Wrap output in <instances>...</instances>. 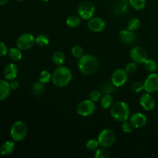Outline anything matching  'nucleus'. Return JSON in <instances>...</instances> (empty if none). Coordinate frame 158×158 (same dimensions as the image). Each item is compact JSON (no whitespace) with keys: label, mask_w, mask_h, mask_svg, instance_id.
<instances>
[{"label":"nucleus","mask_w":158,"mask_h":158,"mask_svg":"<svg viewBox=\"0 0 158 158\" xmlns=\"http://www.w3.org/2000/svg\"><path fill=\"white\" fill-rule=\"evenodd\" d=\"M78 69L83 74L91 76L95 74L99 69V61L97 58L90 54H86L80 57L77 63Z\"/></svg>","instance_id":"1"},{"label":"nucleus","mask_w":158,"mask_h":158,"mask_svg":"<svg viewBox=\"0 0 158 158\" xmlns=\"http://www.w3.org/2000/svg\"><path fill=\"white\" fill-rule=\"evenodd\" d=\"M73 78L72 71L69 68L59 66L52 74V82L56 87H64L71 82Z\"/></svg>","instance_id":"2"},{"label":"nucleus","mask_w":158,"mask_h":158,"mask_svg":"<svg viewBox=\"0 0 158 158\" xmlns=\"http://www.w3.org/2000/svg\"><path fill=\"white\" fill-rule=\"evenodd\" d=\"M130 107L127 103L123 101H118L114 103L110 107V115L114 120L123 122L130 117Z\"/></svg>","instance_id":"3"},{"label":"nucleus","mask_w":158,"mask_h":158,"mask_svg":"<svg viewBox=\"0 0 158 158\" xmlns=\"http://www.w3.org/2000/svg\"><path fill=\"white\" fill-rule=\"evenodd\" d=\"M28 129L26 123L23 121H16L12 124L10 130V136L14 141H22L27 135Z\"/></svg>","instance_id":"4"},{"label":"nucleus","mask_w":158,"mask_h":158,"mask_svg":"<svg viewBox=\"0 0 158 158\" xmlns=\"http://www.w3.org/2000/svg\"><path fill=\"white\" fill-rule=\"evenodd\" d=\"M116 141V134L111 129H104L98 136L99 144L101 148H108L112 147Z\"/></svg>","instance_id":"5"},{"label":"nucleus","mask_w":158,"mask_h":158,"mask_svg":"<svg viewBox=\"0 0 158 158\" xmlns=\"http://www.w3.org/2000/svg\"><path fill=\"white\" fill-rule=\"evenodd\" d=\"M96 110L95 102L91 100H84L80 102L77 106V112L81 117H89Z\"/></svg>","instance_id":"6"},{"label":"nucleus","mask_w":158,"mask_h":158,"mask_svg":"<svg viewBox=\"0 0 158 158\" xmlns=\"http://www.w3.org/2000/svg\"><path fill=\"white\" fill-rule=\"evenodd\" d=\"M35 43V38L31 33H23L17 39L16 46L23 51L30 49Z\"/></svg>","instance_id":"7"},{"label":"nucleus","mask_w":158,"mask_h":158,"mask_svg":"<svg viewBox=\"0 0 158 158\" xmlns=\"http://www.w3.org/2000/svg\"><path fill=\"white\" fill-rule=\"evenodd\" d=\"M79 16L84 20H89L95 14V6L90 2H83L78 8Z\"/></svg>","instance_id":"8"},{"label":"nucleus","mask_w":158,"mask_h":158,"mask_svg":"<svg viewBox=\"0 0 158 158\" xmlns=\"http://www.w3.org/2000/svg\"><path fill=\"white\" fill-rule=\"evenodd\" d=\"M130 56L133 62L138 64L144 63V62L148 59V54L146 49L139 46L132 48Z\"/></svg>","instance_id":"9"},{"label":"nucleus","mask_w":158,"mask_h":158,"mask_svg":"<svg viewBox=\"0 0 158 158\" xmlns=\"http://www.w3.org/2000/svg\"><path fill=\"white\" fill-rule=\"evenodd\" d=\"M128 80V73L123 68H118L114 71L111 77V81L117 87L123 86Z\"/></svg>","instance_id":"10"},{"label":"nucleus","mask_w":158,"mask_h":158,"mask_svg":"<svg viewBox=\"0 0 158 158\" xmlns=\"http://www.w3.org/2000/svg\"><path fill=\"white\" fill-rule=\"evenodd\" d=\"M144 90L149 94L158 92V74L152 73L150 74L143 83Z\"/></svg>","instance_id":"11"},{"label":"nucleus","mask_w":158,"mask_h":158,"mask_svg":"<svg viewBox=\"0 0 158 158\" xmlns=\"http://www.w3.org/2000/svg\"><path fill=\"white\" fill-rule=\"evenodd\" d=\"M139 103L141 107L147 111L152 110L156 106L155 100L149 93L142 94L139 99Z\"/></svg>","instance_id":"12"},{"label":"nucleus","mask_w":158,"mask_h":158,"mask_svg":"<svg viewBox=\"0 0 158 158\" xmlns=\"http://www.w3.org/2000/svg\"><path fill=\"white\" fill-rule=\"evenodd\" d=\"M106 23L103 19L100 17H93L87 23L88 29L94 32H102L105 29Z\"/></svg>","instance_id":"13"},{"label":"nucleus","mask_w":158,"mask_h":158,"mask_svg":"<svg viewBox=\"0 0 158 158\" xmlns=\"http://www.w3.org/2000/svg\"><path fill=\"white\" fill-rule=\"evenodd\" d=\"M130 122L134 127L137 128V129H140L146 126L147 123H148V119L144 114H141V113H136L131 116Z\"/></svg>","instance_id":"14"},{"label":"nucleus","mask_w":158,"mask_h":158,"mask_svg":"<svg viewBox=\"0 0 158 158\" xmlns=\"http://www.w3.org/2000/svg\"><path fill=\"white\" fill-rule=\"evenodd\" d=\"M129 1L117 0L113 5V13L117 16H120V15L127 13L128 9H129Z\"/></svg>","instance_id":"15"},{"label":"nucleus","mask_w":158,"mask_h":158,"mask_svg":"<svg viewBox=\"0 0 158 158\" xmlns=\"http://www.w3.org/2000/svg\"><path fill=\"white\" fill-rule=\"evenodd\" d=\"M119 38L123 44L129 45V46L134 44L137 40V36L134 34V32L128 30V29L120 31V33H119Z\"/></svg>","instance_id":"16"},{"label":"nucleus","mask_w":158,"mask_h":158,"mask_svg":"<svg viewBox=\"0 0 158 158\" xmlns=\"http://www.w3.org/2000/svg\"><path fill=\"white\" fill-rule=\"evenodd\" d=\"M19 69L18 67L14 63H9L6 66L4 69V77L7 80H13L18 76Z\"/></svg>","instance_id":"17"},{"label":"nucleus","mask_w":158,"mask_h":158,"mask_svg":"<svg viewBox=\"0 0 158 158\" xmlns=\"http://www.w3.org/2000/svg\"><path fill=\"white\" fill-rule=\"evenodd\" d=\"M10 83L5 80H0V101L6 100L11 93Z\"/></svg>","instance_id":"18"},{"label":"nucleus","mask_w":158,"mask_h":158,"mask_svg":"<svg viewBox=\"0 0 158 158\" xmlns=\"http://www.w3.org/2000/svg\"><path fill=\"white\" fill-rule=\"evenodd\" d=\"M119 87H117L116 85L114 84L112 81H106L104 82L101 85V92L104 94H114L117 92V89Z\"/></svg>","instance_id":"19"},{"label":"nucleus","mask_w":158,"mask_h":158,"mask_svg":"<svg viewBox=\"0 0 158 158\" xmlns=\"http://www.w3.org/2000/svg\"><path fill=\"white\" fill-rule=\"evenodd\" d=\"M46 91V86L45 83L40 81L35 82L32 86V92L36 97H41L43 95Z\"/></svg>","instance_id":"20"},{"label":"nucleus","mask_w":158,"mask_h":158,"mask_svg":"<svg viewBox=\"0 0 158 158\" xmlns=\"http://www.w3.org/2000/svg\"><path fill=\"white\" fill-rule=\"evenodd\" d=\"M14 149H15V144L12 141H6L2 145L1 148H0V154L3 156H8L10 155L12 152H13Z\"/></svg>","instance_id":"21"},{"label":"nucleus","mask_w":158,"mask_h":158,"mask_svg":"<svg viewBox=\"0 0 158 158\" xmlns=\"http://www.w3.org/2000/svg\"><path fill=\"white\" fill-rule=\"evenodd\" d=\"M65 60H66V56L61 51H56L52 55V62L54 64L57 65V66H62L64 63Z\"/></svg>","instance_id":"22"},{"label":"nucleus","mask_w":158,"mask_h":158,"mask_svg":"<svg viewBox=\"0 0 158 158\" xmlns=\"http://www.w3.org/2000/svg\"><path fill=\"white\" fill-rule=\"evenodd\" d=\"M114 104V100L110 94H104L100 98V105L103 109H109Z\"/></svg>","instance_id":"23"},{"label":"nucleus","mask_w":158,"mask_h":158,"mask_svg":"<svg viewBox=\"0 0 158 158\" xmlns=\"http://www.w3.org/2000/svg\"><path fill=\"white\" fill-rule=\"evenodd\" d=\"M66 23L69 28H77L81 23V19H80V17L77 16V15H69L66 19Z\"/></svg>","instance_id":"24"},{"label":"nucleus","mask_w":158,"mask_h":158,"mask_svg":"<svg viewBox=\"0 0 158 158\" xmlns=\"http://www.w3.org/2000/svg\"><path fill=\"white\" fill-rule=\"evenodd\" d=\"M140 20L137 18H132L128 21L127 25V29L132 32H135L140 27Z\"/></svg>","instance_id":"25"},{"label":"nucleus","mask_w":158,"mask_h":158,"mask_svg":"<svg viewBox=\"0 0 158 158\" xmlns=\"http://www.w3.org/2000/svg\"><path fill=\"white\" fill-rule=\"evenodd\" d=\"M49 43V39L44 34H40L35 37V44L40 47H45Z\"/></svg>","instance_id":"26"},{"label":"nucleus","mask_w":158,"mask_h":158,"mask_svg":"<svg viewBox=\"0 0 158 158\" xmlns=\"http://www.w3.org/2000/svg\"><path fill=\"white\" fill-rule=\"evenodd\" d=\"M9 56L14 61H19L23 57L21 49L19 48H10L9 50Z\"/></svg>","instance_id":"27"},{"label":"nucleus","mask_w":158,"mask_h":158,"mask_svg":"<svg viewBox=\"0 0 158 158\" xmlns=\"http://www.w3.org/2000/svg\"><path fill=\"white\" fill-rule=\"evenodd\" d=\"M143 65H144V69L148 72L154 73L157 69V63L154 60H149V59H148L144 62Z\"/></svg>","instance_id":"28"},{"label":"nucleus","mask_w":158,"mask_h":158,"mask_svg":"<svg viewBox=\"0 0 158 158\" xmlns=\"http://www.w3.org/2000/svg\"><path fill=\"white\" fill-rule=\"evenodd\" d=\"M129 3L136 10H142L146 6V0H129Z\"/></svg>","instance_id":"29"},{"label":"nucleus","mask_w":158,"mask_h":158,"mask_svg":"<svg viewBox=\"0 0 158 158\" xmlns=\"http://www.w3.org/2000/svg\"><path fill=\"white\" fill-rule=\"evenodd\" d=\"M50 80H52V74L49 71L43 70L39 74V81L46 84V83H49Z\"/></svg>","instance_id":"30"},{"label":"nucleus","mask_w":158,"mask_h":158,"mask_svg":"<svg viewBox=\"0 0 158 158\" xmlns=\"http://www.w3.org/2000/svg\"><path fill=\"white\" fill-rule=\"evenodd\" d=\"M71 53H72V55L75 58L80 59V57H82L84 55V51H83V49L82 46L77 45V46H74L72 48V49H71Z\"/></svg>","instance_id":"31"},{"label":"nucleus","mask_w":158,"mask_h":158,"mask_svg":"<svg viewBox=\"0 0 158 158\" xmlns=\"http://www.w3.org/2000/svg\"><path fill=\"white\" fill-rule=\"evenodd\" d=\"M99 146L100 144H99L98 140H95V139H89L86 143V148L90 151H96L99 148Z\"/></svg>","instance_id":"32"},{"label":"nucleus","mask_w":158,"mask_h":158,"mask_svg":"<svg viewBox=\"0 0 158 158\" xmlns=\"http://www.w3.org/2000/svg\"><path fill=\"white\" fill-rule=\"evenodd\" d=\"M133 125L131 124V123L130 122V120L128 121L127 120H125V121L122 122L121 125V129L123 131V132H124L125 134H131L133 131Z\"/></svg>","instance_id":"33"},{"label":"nucleus","mask_w":158,"mask_h":158,"mask_svg":"<svg viewBox=\"0 0 158 158\" xmlns=\"http://www.w3.org/2000/svg\"><path fill=\"white\" fill-rule=\"evenodd\" d=\"M102 97V93L100 92L98 89H94L93 91H91L90 94H89V100H91L94 102H98L99 100H100V98Z\"/></svg>","instance_id":"34"},{"label":"nucleus","mask_w":158,"mask_h":158,"mask_svg":"<svg viewBox=\"0 0 158 158\" xmlns=\"http://www.w3.org/2000/svg\"><path fill=\"white\" fill-rule=\"evenodd\" d=\"M110 157V154L107 151L105 150V148H97L95 152L96 158H108Z\"/></svg>","instance_id":"35"},{"label":"nucleus","mask_w":158,"mask_h":158,"mask_svg":"<svg viewBox=\"0 0 158 158\" xmlns=\"http://www.w3.org/2000/svg\"><path fill=\"white\" fill-rule=\"evenodd\" d=\"M131 89L134 93H140L144 89V86H143V83L137 81L133 83L132 86H131Z\"/></svg>","instance_id":"36"},{"label":"nucleus","mask_w":158,"mask_h":158,"mask_svg":"<svg viewBox=\"0 0 158 158\" xmlns=\"http://www.w3.org/2000/svg\"><path fill=\"white\" fill-rule=\"evenodd\" d=\"M137 63H134V62L128 63V64L126 66L125 69H126V71L128 73H135L137 69Z\"/></svg>","instance_id":"37"},{"label":"nucleus","mask_w":158,"mask_h":158,"mask_svg":"<svg viewBox=\"0 0 158 158\" xmlns=\"http://www.w3.org/2000/svg\"><path fill=\"white\" fill-rule=\"evenodd\" d=\"M8 53V48L4 43L0 41V57L5 56Z\"/></svg>","instance_id":"38"},{"label":"nucleus","mask_w":158,"mask_h":158,"mask_svg":"<svg viewBox=\"0 0 158 158\" xmlns=\"http://www.w3.org/2000/svg\"><path fill=\"white\" fill-rule=\"evenodd\" d=\"M10 86H11V89H18L19 86V83L18 81L13 80H12V82H11Z\"/></svg>","instance_id":"39"},{"label":"nucleus","mask_w":158,"mask_h":158,"mask_svg":"<svg viewBox=\"0 0 158 158\" xmlns=\"http://www.w3.org/2000/svg\"><path fill=\"white\" fill-rule=\"evenodd\" d=\"M9 1V0H0V6L6 5Z\"/></svg>","instance_id":"40"},{"label":"nucleus","mask_w":158,"mask_h":158,"mask_svg":"<svg viewBox=\"0 0 158 158\" xmlns=\"http://www.w3.org/2000/svg\"><path fill=\"white\" fill-rule=\"evenodd\" d=\"M42 1H43V2H49V0H42Z\"/></svg>","instance_id":"41"},{"label":"nucleus","mask_w":158,"mask_h":158,"mask_svg":"<svg viewBox=\"0 0 158 158\" xmlns=\"http://www.w3.org/2000/svg\"><path fill=\"white\" fill-rule=\"evenodd\" d=\"M16 1H19V2H22V1H24V0H16Z\"/></svg>","instance_id":"42"},{"label":"nucleus","mask_w":158,"mask_h":158,"mask_svg":"<svg viewBox=\"0 0 158 158\" xmlns=\"http://www.w3.org/2000/svg\"><path fill=\"white\" fill-rule=\"evenodd\" d=\"M123 1H129V0H123Z\"/></svg>","instance_id":"43"}]
</instances>
